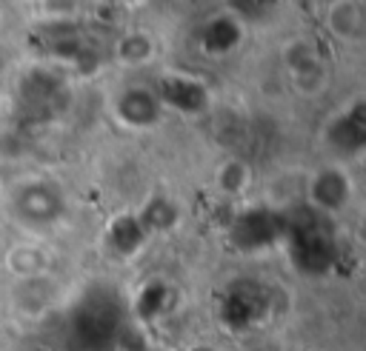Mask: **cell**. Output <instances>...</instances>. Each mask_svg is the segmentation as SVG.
<instances>
[{
    "mask_svg": "<svg viewBox=\"0 0 366 351\" xmlns=\"http://www.w3.org/2000/svg\"><path fill=\"white\" fill-rule=\"evenodd\" d=\"M320 217L323 214L315 211L312 220L297 225V228L283 225V234H289V240H292L295 265H300L309 274L326 271L332 265V260H335V243H332V234L320 228Z\"/></svg>",
    "mask_w": 366,
    "mask_h": 351,
    "instance_id": "1",
    "label": "cell"
},
{
    "mask_svg": "<svg viewBox=\"0 0 366 351\" xmlns=\"http://www.w3.org/2000/svg\"><path fill=\"white\" fill-rule=\"evenodd\" d=\"M154 97L160 100V106H169L180 114H200L209 108V88L192 74H163L157 80Z\"/></svg>",
    "mask_w": 366,
    "mask_h": 351,
    "instance_id": "2",
    "label": "cell"
},
{
    "mask_svg": "<svg viewBox=\"0 0 366 351\" xmlns=\"http://www.w3.org/2000/svg\"><path fill=\"white\" fill-rule=\"evenodd\" d=\"M112 245L120 251V254H129L140 245L143 240V225L137 223V217H120L117 223H112Z\"/></svg>",
    "mask_w": 366,
    "mask_h": 351,
    "instance_id": "13",
    "label": "cell"
},
{
    "mask_svg": "<svg viewBox=\"0 0 366 351\" xmlns=\"http://www.w3.org/2000/svg\"><path fill=\"white\" fill-rule=\"evenodd\" d=\"M286 68L300 94H315L326 83V66L312 40H292L286 49Z\"/></svg>",
    "mask_w": 366,
    "mask_h": 351,
    "instance_id": "4",
    "label": "cell"
},
{
    "mask_svg": "<svg viewBox=\"0 0 366 351\" xmlns=\"http://www.w3.org/2000/svg\"><path fill=\"white\" fill-rule=\"evenodd\" d=\"M366 134V117H363V103H352L346 111H340L329 126H326V143L340 151V154H355L363 146Z\"/></svg>",
    "mask_w": 366,
    "mask_h": 351,
    "instance_id": "8",
    "label": "cell"
},
{
    "mask_svg": "<svg viewBox=\"0 0 366 351\" xmlns=\"http://www.w3.org/2000/svg\"><path fill=\"white\" fill-rule=\"evenodd\" d=\"M217 185H220L226 194H240V191L249 185V168H246L240 160H226V163L217 168Z\"/></svg>",
    "mask_w": 366,
    "mask_h": 351,
    "instance_id": "14",
    "label": "cell"
},
{
    "mask_svg": "<svg viewBox=\"0 0 366 351\" xmlns=\"http://www.w3.org/2000/svg\"><path fill=\"white\" fill-rule=\"evenodd\" d=\"M154 51H157V43H154V37H152L149 31H143V29L126 31V34H120L117 43H114V57H117L120 63H126V66H143V63H149V60L154 57Z\"/></svg>",
    "mask_w": 366,
    "mask_h": 351,
    "instance_id": "11",
    "label": "cell"
},
{
    "mask_svg": "<svg viewBox=\"0 0 366 351\" xmlns=\"http://www.w3.org/2000/svg\"><path fill=\"white\" fill-rule=\"evenodd\" d=\"M229 3V14L234 17V14H243V17H263V14H269L274 6H277V0H226Z\"/></svg>",
    "mask_w": 366,
    "mask_h": 351,
    "instance_id": "15",
    "label": "cell"
},
{
    "mask_svg": "<svg viewBox=\"0 0 366 351\" xmlns=\"http://www.w3.org/2000/svg\"><path fill=\"white\" fill-rule=\"evenodd\" d=\"M174 220H177V208H174L172 200H166V197H154V200L143 208V214H137V223H140L143 228H172Z\"/></svg>",
    "mask_w": 366,
    "mask_h": 351,
    "instance_id": "12",
    "label": "cell"
},
{
    "mask_svg": "<svg viewBox=\"0 0 366 351\" xmlns=\"http://www.w3.org/2000/svg\"><path fill=\"white\" fill-rule=\"evenodd\" d=\"M349 197H352V180L343 168L329 166L309 180V203L317 214H335L346 208Z\"/></svg>",
    "mask_w": 366,
    "mask_h": 351,
    "instance_id": "5",
    "label": "cell"
},
{
    "mask_svg": "<svg viewBox=\"0 0 366 351\" xmlns=\"http://www.w3.org/2000/svg\"><path fill=\"white\" fill-rule=\"evenodd\" d=\"M283 220L274 217L272 211H263V208H249L243 214L234 217L232 228H229V237L237 248L243 251H257L263 245H269L272 240H277L283 234Z\"/></svg>",
    "mask_w": 366,
    "mask_h": 351,
    "instance_id": "3",
    "label": "cell"
},
{
    "mask_svg": "<svg viewBox=\"0 0 366 351\" xmlns=\"http://www.w3.org/2000/svg\"><path fill=\"white\" fill-rule=\"evenodd\" d=\"M160 100L154 97L152 88H143V86H129L117 94L114 100V117L123 123V126H132V128H149L160 120Z\"/></svg>",
    "mask_w": 366,
    "mask_h": 351,
    "instance_id": "6",
    "label": "cell"
},
{
    "mask_svg": "<svg viewBox=\"0 0 366 351\" xmlns=\"http://www.w3.org/2000/svg\"><path fill=\"white\" fill-rule=\"evenodd\" d=\"M14 211L20 220L43 225V223H51L60 217L63 197L46 183H29L14 194Z\"/></svg>",
    "mask_w": 366,
    "mask_h": 351,
    "instance_id": "7",
    "label": "cell"
},
{
    "mask_svg": "<svg viewBox=\"0 0 366 351\" xmlns=\"http://www.w3.org/2000/svg\"><path fill=\"white\" fill-rule=\"evenodd\" d=\"M326 26L329 31L343 43H360L363 40V6L357 0H332L326 9Z\"/></svg>",
    "mask_w": 366,
    "mask_h": 351,
    "instance_id": "9",
    "label": "cell"
},
{
    "mask_svg": "<svg viewBox=\"0 0 366 351\" xmlns=\"http://www.w3.org/2000/svg\"><path fill=\"white\" fill-rule=\"evenodd\" d=\"M240 34H243V26L237 23V17L217 14L203 23V29L197 31V40H200L203 51H209L212 57H223L226 51H232L240 43Z\"/></svg>",
    "mask_w": 366,
    "mask_h": 351,
    "instance_id": "10",
    "label": "cell"
}]
</instances>
